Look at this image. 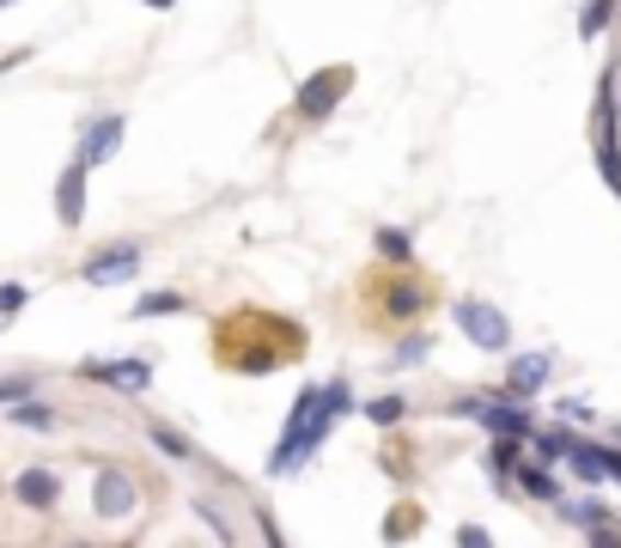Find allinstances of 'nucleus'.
<instances>
[{
	"label": "nucleus",
	"mask_w": 621,
	"mask_h": 548,
	"mask_svg": "<svg viewBox=\"0 0 621 548\" xmlns=\"http://www.w3.org/2000/svg\"><path fill=\"white\" fill-rule=\"evenodd\" d=\"M354 415V384L347 379H330V384H304L299 403H292L287 427H280L275 451H268V475L275 482H287V475H299L311 457L323 451V439L335 432V420Z\"/></svg>",
	"instance_id": "obj_1"
},
{
	"label": "nucleus",
	"mask_w": 621,
	"mask_h": 548,
	"mask_svg": "<svg viewBox=\"0 0 621 548\" xmlns=\"http://www.w3.org/2000/svg\"><path fill=\"white\" fill-rule=\"evenodd\" d=\"M591 146H597V171L621 196V105H616V62L597 79V110H591Z\"/></svg>",
	"instance_id": "obj_2"
},
{
	"label": "nucleus",
	"mask_w": 621,
	"mask_h": 548,
	"mask_svg": "<svg viewBox=\"0 0 621 548\" xmlns=\"http://www.w3.org/2000/svg\"><path fill=\"white\" fill-rule=\"evenodd\" d=\"M347 91H354V67H347V62L342 67H318V74L292 91V117H299V122H330Z\"/></svg>",
	"instance_id": "obj_3"
},
{
	"label": "nucleus",
	"mask_w": 621,
	"mask_h": 548,
	"mask_svg": "<svg viewBox=\"0 0 621 548\" xmlns=\"http://www.w3.org/2000/svg\"><path fill=\"white\" fill-rule=\"evenodd\" d=\"M451 317H457V329L476 341L481 353H506V348H512V317H506L500 305H488V299H457V305H451Z\"/></svg>",
	"instance_id": "obj_4"
},
{
	"label": "nucleus",
	"mask_w": 621,
	"mask_h": 548,
	"mask_svg": "<svg viewBox=\"0 0 621 548\" xmlns=\"http://www.w3.org/2000/svg\"><path fill=\"white\" fill-rule=\"evenodd\" d=\"M141 262H146L141 238H117V244L92 250V256L80 262V274L92 281V287H122V281H134V274H141Z\"/></svg>",
	"instance_id": "obj_5"
},
{
	"label": "nucleus",
	"mask_w": 621,
	"mask_h": 548,
	"mask_svg": "<svg viewBox=\"0 0 621 548\" xmlns=\"http://www.w3.org/2000/svg\"><path fill=\"white\" fill-rule=\"evenodd\" d=\"M134 500H141L134 475L117 470V463H104V470H98V482H92V512H98V518H129Z\"/></svg>",
	"instance_id": "obj_6"
},
{
	"label": "nucleus",
	"mask_w": 621,
	"mask_h": 548,
	"mask_svg": "<svg viewBox=\"0 0 621 548\" xmlns=\"http://www.w3.org/2000/svg\"><path fill=\"white\" fill-rule=\"evenodd\" d=\"M86 177H92V165H86L80 153L67 158V171L55 177V220L74 232V226H86Z\"/></svg>",
	"instance_id": "obj_7"
},
{
	"label": "nucleus",
	"mask_w": 621,
	"mask_h": 548,
	"mask_svg": "<svg viewBox=\"0 0 621 548\" xmlns=\"http://www.w3.org/2000/svg\"><path fill=\"white\" fill-rule=\"evenodd\" d=\"M86 384H110V391H146L153 384V360H86Z\"/></svg>",
	"instance_id": "obj_8"
},
{
	"label": "nucleus",
	"mask_w": 621,
	"mask_h": 548,
	"mask_svg": "<svg viewBox=\"0 0 621 548\" xmlns=\"http://www.w3.org/2000/svg\"><path fill=\"white\" fill-rule=\"evenodd\" d=\"M122 134H129V117H92L86 122V134H80V158L86 165H110V158L122 153Z\"/></svg>",
	"instance_id": "obj_9"
},
{
	"label": "nucleus",
	"mask_w": 621,
	"mask_h": 548,
	"mask_svg": "<svg viewBox=\"0 0 621 548\" xmlns=\"http://www.w3.org/2000/svg\"><path fill=\"white\" fill-rule=\"evenodd\" d=\"M548 379H555V360H548V353H518L512 372H506V391H500V396H518V403H530L536 391H548Z\"/></svg>",
	"instance_id": "obj_10"
},
{
	"label": "nucleus",
	"mask_w": 621,
	"mask_h": 548,
	"mask_svg": "<svg viewBox=\"0 0 621 548\" xmlns=\"http://www.w3.org/2000/svg\"><path fill=\"white\" fill-rule=\"evenodd\" d=\"M13 500L31 512H55V500H62V475L43 470V463H31V470L13 475Z\"/></svg>",
	"instance_id": "obj_11"
},
{
	"label": "nucleus",
	"mask_w": 621,
	"mask_h": 548,
	"mask_svg": "<svg viewBox=\"0 0 621 548\" xmlns=\"http://www.w3.org/2000/svg\"><path fill=\"white\" fill-rule=\"evenodd\" d=\"M512 482H518V494L542 500V506H555V500H561V482H555V470H548L542 457H530V463H518V470H512Z\"/></svg>",
	"instance_id": "obj_12"
},
{
	"label": "nucleus",
	"mask_w": 621,
	"mask_h": 548,
	"mask_svg": "<svg viewBox=\"0 0 621 548\" xmlns=\"http://www.w3.org/2000/svg\"><path fill=\"white\" fill-rule=\"evenodd\" d=\"M524 463V439H512V432H494V445H488V470H494V482H506L512 487V470Z\"/></svg>",
	"instance_id": "obj_13"
},
{
	"label": "nucleus",
	"mask_w": 621,
	"mask_h": 548,
	"mask_svg": "<svg viewBox=\"0 0 621 548\" xmlns=\"http://www.w3.org/2000/svg\"><path fill=\"white\" fill-rule=\"evenodd\" d=\"M567 470L573 475H579V482L585 487H597V482H609V470H603V445H573V451H567Z\"/></svg>",
	"instance_id": "obj_14"
},
{
	"label": "nucleus",
	"mask_w": 621,
	"mask_h": 548,
	"mask_svg": "<svg viewBox=\"0 0 621 548\" xmlns=\"http://www.w3.org/2000/svg\"><path fill=\"white\" fill-rule=\"evenodd\" d=\"M616 13H621V0H585L579 7V43H597L609 25H616Z\"/></svg>",
	"instance_id": "obj_15"
},
{
	"label": "nucleus",
	"mask_w": 621,
	"mask_h": 548,
	"mask_svg": "<svg viewBox=\"0 0 621 548\" xmlns=\"http://www.w3.org/2000/svg\"><path fill=\"white\" fill-rule=\"evenodd\" d=\"M7 420H13V427H25V432H55V420H62V415H55V403H37V396H19V403H13V415H7Z\"/></svg>",
	"instance_id": "obj_16"
},
{
	"label": "nucleus",
	"mask_w": 621,
	"mask_h": 548,
	"mask_svg": "<svg viewBox=\"0 0 621 548\" xmlns=\"http://www.w3.org/2000/svg\"><path fill=\"white\" fill-rule=\"evenodd\" d=\"M573 445H579V439H573L567 427H536V432H530V451H536L542 463H567Z\"/></svg>",
	"instance_id": "obj_17"
},
{
	"label": "nucleus",
	"mask_w": 621,
	"mask_h": 548,
	"mask_svg": "<svg viewBox=\"0 0 621 548\" xmlns=\"http://www.w3.org/2000/svg\"><path fill=\"white\" fill-rule=\"evenodd\" d=\"M372 244H378V256H384V262H397V268H414V244H409V232H397V226H378V232H372Z\"/></svg>",
	"instance_id": "obj_18"
},
{
	"label": "nucleus",
	"mask_w": 621,
	"mask_h": 548,
	"mask_svg": "<svg viewBox=\"0 0 621 548\" xmlns=\"http://www.w3.org/2000/svg\"><path fill=\"white\" fill-rule=\"evenodd\" d=\"M555 512L567 524H579V530H597V524H609V506L603 500H555Z\"/></svg>",
	"instance_id": "obj_19"
},
{
	"label": "nucleus",
	"mask_w": 621,
	"mask_h": 548,
	"mask_svg": "<svg viewBox=\"0 0 621 548\" xmlns=\"http://www.w3.org/2000/svg\"><path fill=\"white\" fill-rule=\"evenodd\" d=\"M189 311V299H184V293H171V287H165V293H141V305H134V317H184Z\"/></svg>",
	"instance_id": "obj_20"
},
{
	"label": "nucleus",
	"mask_w": 621,
	"mask_h": 548,
	"mask_svg": "<svg viewBox=\"0 0 621 548\" xmlns=\"http://www.w3.org/2000/svg\"><path fill=\"white\" fill-rule=\"evenodd\" d=\"M146 439L159 445L165 457H171V463H189V457H196V445L184 439V432H171V427H159V420H146Z\"/></svg>",
	"instance_id": "obj_21"
},
{
	"label": "nucleus",
	"mask_w": 621,
	"mask_h": 548,
	"mask_svg": "<svg viewBox=\"0 0 621 548\" xmlns=\"http://www.w3.org/2000/svg\"><path fill=\"white\" fill-rule=\"evenodd\" d=\"M402 415H409V403H402L397 391H390V396H372V403H366V420H372V427H397Z\"/></svg>",
	"instance_id": "obj_22"
},
{
	"label": "nucleus",
	"mask_w": 621,
	"mask_h": 548,
	"mask_svg": "<svg viewBox=\"0 0 621 548\" xmlns=\"http://www.w3.org/2000/svg\"><path fill=\"white\" fill-rule=\"evenodd\" d=\"M426 353H433V341H426V336H409L397 353H390V365H421Z\"/></svg>",
	"instance_id": "obj_23"
},
{
	"label": "nucleus",
	"mask_w": 621,
	"mask_h": 548,
	"mask_svg": "<svg viewBox=\"0 0 621 548\" xmlns=\"http://www.w3.org/2000/svg\"><path fill=\"white\" fill-rule=\"evenodd\" d=\"M25 305H31V293L19 287V281H7V287H0V317H7V324H13V317L25 311Z\"/></svg>",
	"instance_id": "obj_24"
},
{
	"label": "nucleus",
	"mask_w": 621,
	"mask_h": 548,
	"mask_svg": "<svg viewBox=\"0 0 621 548\" xmlns=\"http://www.w3.org/2000/svg\"><path fill=\"white\" fill-rule=\"evenodd\" d=\"M37 391V379H31V372H19V379H0V408H13L19 396H31Z\"/></svg>",
	"instance_id": "obj_25"
},
{
	"label": "nucleus",
	"mask_w": 621,
	"mask_h": 548,
	"mask_svg": "<svg viewBox=\"0 0 621 548\" xmlns=\"http://www.w3.org/2000/svg\"><path fill=\"white\" fill-rule=\"evenodd\" d=\"M426 305V293H414V287H390V311L397 317H414Z\"/></svg>",
	"instance_id": "obj_26"
},
{
	"label": "nucleus",
	"mask_w": 621,
	"mask_h": 548,
	"mask_svg": "<svg viewBox=\"0 0 621 548\" xmlns=\"http://www.w3.org/2000/svg\"><path fill=\"white\" fill-rule=\"evenodd\" d=\"M196 512H201V518H208V530H213V536H220V542H232V524H225V518H220V512H213V506H208V500H196Z\"/></svg>",
	"instance_id": "obj_27"
},
{
	"label": "nucleus",
	"mask_w": 621,
	"mask_h": 548,
	"mask_svg": "<svg viewBox=\"0 0 621 548\" xmlns=\"http://www.w3.org/2000/svg\"><path fill=\"white\" fill-rule=\"evenodd\" d=\"M457 542H463V548H488V530H481V524H463Z\"/></svg>",
	"instance_id": "obj_28"
},
{
	"label": "nucleus",
	"mask_w": 621,
	"mask_h": 548,
	"mask_svg": "<svg viewBox=\"0 0 621 548\" xmlns=\"http://www.w3.org/2000/svg\"><path fill=\"white\" fill-rule=\"evenodd\" d=\"M603 470H609V482H621V439L603 445Z\"/></svg>",
	"instance_id": "obj_29"
},
{
	"label": "nucleus",
	"mask_w": 621,
	"mask_h": 548,
	"mask_svg": "<svg viewBox=\"0 0 621 548\" xmlns=\"http://www.w3.org/2000/svg\"><path fill=\"white\" fill-rule=\"evenodd\" d=\"M555 415H567V420H591V408H585V403H579V396H567V403H561V408H555Z\"/></svg>",
	"instance_id": "obj_30"
},
{
	"label": "nucleus",
	"mask_w": 621,
	"mask_h": 548,
	"mask_svg": "<svg viewBox=\"0 0 621 548\" xmlns=\"http://www.w3.org/2000/svg\"><path fill=\"white\" fill-rule=\"evenodd\" d=\"M146 7H159V13H165V7H177V0H146Z\"/></svg>",
	"instance_id": "obj_31"
},
{
	"label": "nucleus",
	"mask_w": 621,
	"mask_h": 548,
	"mask_svg": "<svg viewBox=\"0 0 621 548\" xmlns=\"http://www.w3.org/2000/svg\"><path fill=\"white\" fill-rule=\"evenodd\" d=\"M0 7H13V0H0Z\"/></svg>",
	"instance_id": "obj_32"
},
{
	"label": "nucleus",
	"mask_w": 621,
	"mask_h": 548,
	"mask_svg": "<svg viewBox=\"0 0 621 548\" xmlns=\"http://www.w3.org/2000/svg\"><path fill=\"white\" fill-rule=\"evenodd\" d=\"M0 329H7V317H0Z\"/></svg>",
	"instance_id": "obj_33"
},
{
	"label": "nucleus",
	"mask_w": 621,
	"mask_h": 548,
	"mask_svg": "<svg viewBox=\"0 0 621 548\" xmlns=\"http://www.w3.org/2000/svg\"><path fill=\"white\" fill-rule=\"evenodd\" d=\"M616 439H621V427H616Z\"/></svg>",
	"instance_id": "obj_34"
}]
</instances>
